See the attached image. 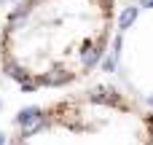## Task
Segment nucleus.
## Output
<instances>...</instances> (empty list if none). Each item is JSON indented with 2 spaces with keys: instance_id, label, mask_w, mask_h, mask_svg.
Returning a JSON list of instances; mask_svg holds the SVG:
<instances>
[{
  "instance_id": "6",
  "label": "nucleus",
  "mask_w": 153,
  "mask_h": 145,
  "mask_svg": "<svg viewBox=\"0 0 153 145\" xmlns=\"http://www.w3.org/2000/svg\"><path fill=\"white\" fill-rule=\"evenodd\" d=\"M0 145H5V140H3V135H0Z\"/></svg>"
},
{
  "instance_id": "1",
  "label": "nucleus",
  "mask_w": 153,
  "mask_h": 145,
  "mask_svg": "<svg viewBox=\"0 0 153 145\" xmlns=\"http://www.w3.org/2000/svg\"><path fill=\"white\" fill-rule=\"evenodd\" d=\"M113 0H27L3 38V65L19 83L62 86L86 75L105 54Z\"/></svg>"
},
{
  "instance_id": "5",
  "label": "nucleus",
  "mask_w": 153,
  "mask_h": 145,
  "mask_svg": "<svg viewBox=\"0 0 153 145\" xmlns=\"http://www.w3.org/2000/svg\"><path fill=\"white\" fill-rule=\"evenodd\" d=\"M143 5L145 8H153V0H143Z\"/></svg>"
},
{
  "instance_id": "2",
  "label": "nucleus",
  "mask_w": 153,
  "mask_h": 145,
  "mask_svg": "<svg viewBox=\"0 0 153 145\" xmlns=\"http://www.w3.org/2000/svg\"><path fill=\"white\" fill-rule=\"evenodd\" d=\"M40 118H43V110H40L38 105H32V108H24V110L16 116V124H19L22 129H30V126H35Z\"/></svg>"
},
{
  "instance_id": "4",
  "label": "nucleus",
  "mask_w": 153,
  "mask_h": 145,
  "mask_svg": "<svg viewBox=\"0 0 153 145\" xmlns=\"http://www.w3.org/2000/svg\"><path fill=\"white\" fill-rule=\"evenodd\" d=\"M102 67H105L108 73H113V67H116V59H113V57H108V59L102 62Z\"/></svg>"
},
{
  "instance_id": "3",
  "label": "nucleus",
  "mask_w": 153,
  "mask_h": 145,
  "mask_svg": "<svg viewBox=\"0 0 153 145\" xmlns=\"http://www.w3.org/2000/svg\"><path fill=\"white\" fill-rule=\"evenodd\" d=\"M134 19H137V8H126V11H124V16H121V30H126Z\"/></svg>"
}]
</instances>
